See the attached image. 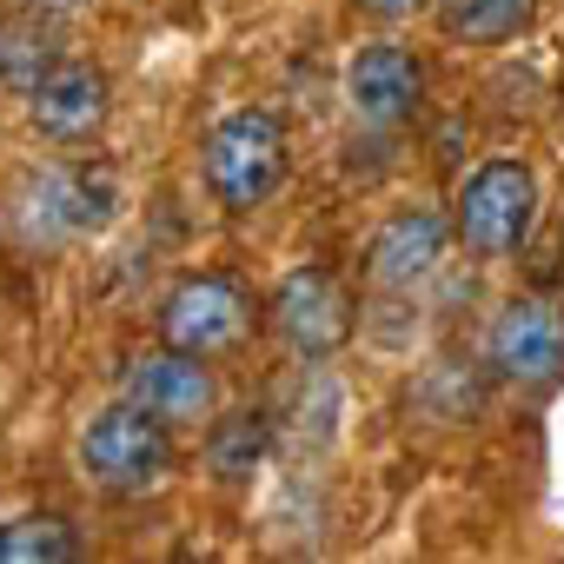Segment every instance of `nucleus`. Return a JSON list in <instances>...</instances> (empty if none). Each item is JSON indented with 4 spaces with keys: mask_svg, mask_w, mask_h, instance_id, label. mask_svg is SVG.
<instances>
[{
    "mask_svg": "<svg viewBox=\"0 0 564 564\" xmlns=\"http://www.w3.org/2000/svg\"><path fill=\"white\" fill-rule=\"evenodd\" d=\"M80 471L107 498H153L173 478V425H160L133 399H113L80 425Z\"/></svg>",
    "mask_w": 564,
    "mask_h": 564,
    "instance_id": "obj_2",
    "label": "nucleus"
},
{
    "mask_svg": "<svg viewBox=\"0 0 564 564\" xmlns=\"http://www.w3.org/2000/svg\"><path fill=\"white\" fill-rule=\"evenodd\" d=\"M107 74L94 67V61H54L47 74H41V87L28 94V120H34V133L41 140H54V147H80V140H94L100 133V120H107Z\"/></svg>",
    "mask_w": 564,
    "mask_h": 564,
    "instance_id": "obj_11",
    "label": "nucleus"
},
{
    "mask_svg": "<svg viewBox=\"0 0 564 564\" xmlns=\"http://www.w3.org/2000/svg\"><path fill=\"white\" fill-rule=\"evenodd\" d=\"M352 8H359V14H372V21H386V28H392V21H412V14H419V8H432V0H352Z\"/></svg>",
    "mask_w": 564,
    "mask_h": 564,
    "instance_id": "obj_17",
    "label": "nucleus"
},
{
    "mask_svg": "<svg viewBox=\"0 0 564 564\" xmlns=\"http://www.w3.org/2000/svg\"><path fill=\"white\" fill-rule=\"evenodd\" d=\"M34 14H67V8H87V0H28Z\"/></svg>",
    "mask_w": 564,
    "mask_h": 564,
    "instance_id": "obj_18",
    "label": "nucleus"
},
{
    "mask_svg": "<svg viewBox=\"0 0 564 564\" xmlns=\"http://www.w3.org/2000/svg\"><path fill=\"white\" fill-rule=\"evenodd\" d=\"M246 333H252V293L232 272H186L160 300V339L180 352L219 359V352L246 346Z\"/></svg>",
    "mask_w": 564,
    "mask_h": 564,
    "instance_id": "obj_7",
    "label": "nucleus"
},
{
    "mask_svg": "<svg viewBox=\"0 0 564 564\" xmlns=\"http://www.w3.org/2000/svg\"><path fill=\"white\" fill-rule=\"evenodd\" d=\"M538 0H432V21L445 41H465V47H505L531 28Z\"/></svg>",
    "mask_w": 564,
    "mask_h": 564,
    "instance_id": "obj_13",
    "label": "nucleus"
},
{
    "mask_svg": "<svg viewBox=\"0 0 564 564\" xmlns=\"http://www.w3.org/2000/svg\"><path fill=\"white\" fill-rule=\"evenodd\" d=\"M206 186L226 213H259L279 186H286V127H279L272 107H239L206 133Z\"/></svg>",
    "mask_w": 564,
    "mask_h": 564,
    "instance_id": "obj_3",
    "label": "nucleus"
},
{
    "mask_svg": "<svg viewBox=\"0 0 564 564\" xmlns=\"http://www.w3.org/2000/svg\"><path fill=\"white\" fill-rule=\"evenodd\" d=\"M61 61V41L41 21H0V80H8L21 100L41 87V74Z\"/></svg>",
    "mask_w": 564,
    "mask_h": 564,
    "instance_id": "obj_15",
    "label": "nucleus"
},
{
    "mask_svg": "<svg viewBox=\"0 0 564 564\" xmlns=\"http://www.w3.org/2000/svg\"><path fill=\"white\" fill-rule=\"evenodd\" d=\"M432 392H445L438 419H478V379L458 372V359H445V366L432 372Z\"/></svg>",
    "mask_w": 564,
    "mask_h": 564,
    "instance_id": "obj_16",
    "label": "nucleus"
},
{
    "mask_svg": "<svg viewBox=\"0 0 564 564\" xmlns=\"http://www.w3.org/2000/svg\"><path fill=\"white\" fill-rule=\"evenodd\" d=\"M452 239H458L452 219L432 213V206L392 213V219L372 232V246H366V279H372V293H386V300H419L432 279L445 272Z\"/></svg>",
    "mask_w": 564,
    "mask_h": 564,
    "instance_id": "obj_10",
    "label": "nucleus"
},
{
    "mask_svg": "<svg viewBox=\"0 0 564 564\" xmlns=\"http://www.w3.org/2000/svg\"><path fill=\"white\" fill-rule=\"evenodd\" d=\"M346 107H352V127L372 133V140L405 133L419 120V107H425V67H419V54L399 47V41L359 47L352 67H346Z\"/></svg>",
    "mask_w": 564,
    "mask_h": 564,
    "instance_id": "obj_9",
    "label": "nucleus"
},
{
    "mask_svg": "<svg viewBox=\"0 0 564 564\" xmlns=\"http://www.w3.org/2000/svg\"><path fill=\"white\" fill-rule=\"evenodd\" d=\"M120 399H133L140 412H153L173 432H206L219 412V379H213V359L180 352V346H153V352L127 359Z\"/></svg>",
    "mask_w": 564,
    "mask_h": 564,
    "instance_id": "obj_8",
    "label": "nucleus"
},
{
    "mask_svg": "<svg viewBox=\"0 0 564 564\" xmlns=\"http://www.w3.org/2000/svg\"><path fill=\"white\" fill-rule=\"evenodd\" d=\"M120 219V173L107 160H34L0 199V226L21 252L87 246Z\"/></svg>",
    "mask_w": 564,
    "mask_h": 564,
    "instance_id": "obj_1",
    "label": "nucleus"
},
{
    "mask_svg": "<svg viewBox=\"0 0 564 564\" xmlns=\"http://www.w3.org/2000/svg\"><path fill=\"white\" fill-rule=\"evenodd\" d=\"M272 458V412L265 405H232V412H213L206 425V471L219 491H246Z\"/></svg>",
    "mask_w": 564,
    "mask_h": 564,
    "instance_id": "obj_12",
    "label": "nucleus"
},
{
    "mask_svg": "<svg viewBox=\"0 0 564 564\" xmlns=\"http://www.w3.org/2000/svg\"><path fill=\"white\" fill-rule=\"evenodd\" d=\"M87 557V538L67 511H21L0 524V564H74Z\"/></svg>",
    "mask_w": 564,
    "mask_h": 564,
    "instance_id": "obj_14",
    "label": "nucleus"
},
{
    "mask_svg": "<svg viewBox=\"0 0 564 564\" xmlns=\"http://www.w3.org/2000/svg\"><path fill=\"white\" fill-rule=\"evenodd\" d=\"M531 226H538V173L524 160H485L452 199V232L485 265L511 259L531 239Z\"/></svg>",
    "mask_w": 564,
    "mask_h": 564,
    "instance_id": "obj_4",
    "label": "nucleus"
},
{
    "mask_svg": "<svg viewBox=\"0 0 564 564\" xmlns=\"http://www.w3.org/2000/svg\"><path fill=\"white\" fill-rule=\"evenodd\" d=\"M485 372L524 399L551 392L564 379V313L551 300H505L485 333Z\"/></svg>",
    "mask_w": 564,
    "mask_h": 564,
    "instance_id": "obj_6",
    "label": "nucleus"
},
{
    "mask_svg": "<svg viewBox=\"0 0 564 564\" xmlns=\"http://www.w3.org/2000/svg\"><path fill=\"white\" fill-rule=\"evenodd\" d=\"M272 333L279 346H286L300 366H326L352 346V293H346V279L326 272V265H300L279 279V293H272Z\"/></svg>",
    "mask_w": 564,
    "mask_h": 564,
    "instance_id": "obj_5",
    "label": "nucleus"
}]
</instances>
